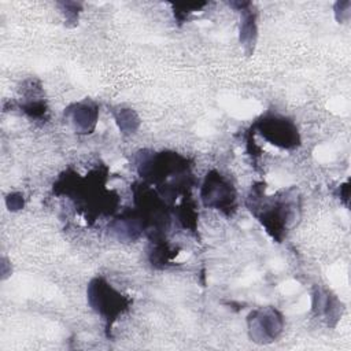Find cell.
I'll list each match as a JSON object with an SVG mask.
<instances>
[{
  "label": "cell",
  "mask_w": 351,
  "mask_h": 351,
  "mask_svg": "<svg viewBox=\"0 0 351 351\" xmlns=\"http://www.w3.org/2000/svg\"><path fill=\"white\" fill-rule=\"evenodd\" d=\"M5 206L10 211H19L25 206V197L21 192H11L5 196Z\"/></svg>",
  "instance_id": "obj_16"
},
{
  "label": "cell",
  "mask_w": 351,
  "mask_h": 351,
  "mask_svg": "<svg viewBox=\"0 0 351 351\" xmlns=\"http://www.w3.org/2000/svg\"><path fill=\"white\" fill-rule=\"evenodd\" d=\"M343 303L339 298L328 288L315 285L311 292V310L315 317L325 319L328 326H336L341 314Z\"/></svg>",
  "instance_id": "obj_7"
},
{
  "label": "cell",
  "mask_w": 351,
  "mask_h": 351,
  "mask_svg": "<svg viewBox=\"0 0 351 351\" xmlns=\"http://www.w3.org/2000/svg\"><path fill=\"white\" fill-rule=\"evenodd\" d=\"M63 115L75 133L90 134L99 121V104L90 99L74 101L64 108Z\"/></svg>",
  "instance_id": "obj_6"
},
{
  "label": "cell",
  "mask_w": 351,
  "mask_h": 351,
  "mask_svg": "<svg viewBox=\"0 0 351 351\" xmlns=\"http://www.w3.org/2000/svg\"><path fill=\"white\" fill-rule=\"evenodd\" d=\"M112 118L122 134H133L140 128V117L138 114L126 106H118L112 108Z\"/></svg>",
  "instance_id": "obj_10"
},
{
  "label": "cell",
  "mask_w": 351,
  "mask_h": 351,
  "mask_svg": "<svg viewBox=\"0 0 351 351\" xmlns=\"http://www.w3.org/2000/svg\"><path fill=\"white\" fill-rule=\"evenodd\" d=\"M247 206L270 237L281 243L288 229L299 218L300 197L295 189H289L277 197L266 199L265 185L258 182L251 188Z\"/></svg>",
  "instance_id": "obj_1"
},
{
  "label": "cell",
  "mask_w": 351,
  "mask_h": 351,
  "mask_svg": "<svg viewBox=\"0 0 351 351\" xmlns=\"http://www.w3.org/2000/svg\"><path fill=\"white\" fill-rule=\"evenodd\" d=\"M177 215H178V221H181L184 228L188 229H195L196 228V211H195V206L193 203L191 204L189 202H186V199L182 202V204L177 208Z\"/></svg>",
  "instance_id": "obj_12"
},
{
  "label": "cell",
  "mask_w": 351,
  "mask_h": 351,
  "mask_svg": "<svg viewBox=\"0 0 351 351\" xmlns=\"http://www.w3.org/2000/svg\"><path fill=\"white\" fill-rule=\"evenodd\" d=\"M60 5L63 7V14L66 16V21L75 25L78 21V12H80L81 4L73 3V1H66V3H60Z\"/></svg>",
  "instance_id": "obj_15"
},
{
  "label": "cell",
  "mask_w": 351,
  "mask_h": 351,
  "mask_svg": "<svg viewBox=\"0 0 351 351\" xmlns=\"http://www.w3.org/2000/svg\"><path fill=\"white\" fill-rule=\"evenodd\" d=\"M284 324V315L278 308L259 307L247 315V335L252 343L270 344L282 335Z\"/></svg>",
  "instance_id": "obj_5"
},
{
  "label": "cell",
  "mask_w": 351,
  "mask_h": 351,
  "mask_svg": "<svg viewBox=\"0 0 351 351\" xmlns=\"http://www.w3.org/2000/svg\"><path fill=\"white\" fill-rule=\"evenodd\" d=\"M200 200L204 207L232 217L237 210V192L233 182L221 171L208 170L200 185Z\"/></svg>",
  "instance_id": "obj_4"
},
{
  "label": "cell",
  "mask_w": 351,
  "mask_h": 351,
  "mask_svg": "<svg viewBox=\"0 0 351 351\" xmlns=\"http://www.w3.org/2000/svg\"><path fill=\"white\" fill-rule=\"evenodd\" d=\"M110 230L119 239L126 241H134L145 233V222L140 213L134 210H126L119 214L110 223Z\"/></svg>",
  "instance_id": "obj_9"
},
{
  "label": "cell",
  "mask_w": 351,
  "mask_h": 351,
  "mask_svg": "<svg viewBox=\"0 0 351 351\" xmlns=\"http://www.w3.org/2000/svg\"><path fill=\"white\" fill-rule=\"evenodd\" d=\"M89 307L104 321L106 330L111 332L118 318L129 308L132 300L104 277H93L86 287Z\"/></svg>",
  "instance_id": "obj_2"
},
{
  "label": "cell",
  "mask_w": 351,
  "mask_h": 351,
  "mask_svg": "<svg viewBox=\"0 0 351 351\" xmlns=\"http://www.w3.org/2000/svg\"><path fill=\"white\" fill-rule=\"evenodd\" d=\"M207 3H176V4H173L174 16L178 22H185V21H188V18L192 12L199 11Z\"/></svg>",
  "instance_id": "obj_13"
},
{
  "label": "cell",
  "mask_w": 351,
  "mask_h": 351,
  "mask_svg": "<svg viewBox=\"0 0 351 351\" xmlns=\"http://www.w3.org/2000/svg\"><path fill=\"white\" fill-rule=\"evenodd\" d=\"M252 133H258L269 144L281 149H295L300 145V133L296 123L281 114L266 112L252 125Z\"/></svg>",
  "instance_id": "obj_3"
},
{
  "label": "cell",
  "mask_w": 351,
  "mask_h": 351,
  "mask_svg": "<svg viewBox=\"0 0 351 351\" xmlns=\"http://www.w3.org/2000/svg\"><path fill=\"white\" fill-rule=\"evenodd\" d=\"M21 108H22V111L26 115H29L33 119L44 118L47 111H48V108L45 106V101L41 100L40 97H34V99L30 97V99H27L23 104H21Z\"/></svg>",
  "instance_id": "obj_11"
},
{
  "label": "cell",
  "mask_w": 351,
  "mask_h": 351,
  "mask_svg": "<svg viewBox=\"0 0 351 351\" xmlns=\"http://www.w3.org/2000/svg\"><path fill=\"white\" fill-rule=\"evenodd\" d=\"M335 18L339 23H347L351 18V1L350 0H339L333 5Z\"/></svg>",
  "instance_id": "obj_14"
},
{
  "label": "cell",
  "mask_w": 351,
  "mask_h": 351,
  "mask_svg": "<svg viewBox=\"0 0 351 351\" xmlns=\"http://www.w3.org/2000/svg\"><path fill=\"white\" fill-rule=\"evenodd\" d=\"M229 5L237 8L240 12V26H239V41L247 56L254 53L256 40H258V12L252 3L239 1L229 3Z\"/></svg>",
  "instance_id": "obj_8"
}]
</instances>
